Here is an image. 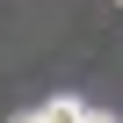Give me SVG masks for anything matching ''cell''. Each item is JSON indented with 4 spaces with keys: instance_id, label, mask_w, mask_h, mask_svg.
<instances>
[{
    "instance_id": "277c9868",
    "label": "cell",
    "mask_w": 123,
    "mask_h": 123,
    "mask_svg": "<svg viewBox=\"0 0 123 123\" xmlns=\"http://www.w3.org/2000/svg\"><path fill=\"white\" fill-rule=\"evenodd\" d=\"M116 7H123V0H116Z\"/></svg>"
},
{
    "instance_id": "7a4b0ae2",
    "label": "cell",
    "mask_w": 123,
    "mask_h": 123,
    "mask_svg": "<svg viewBox=\"0 0 123 123\" xmlns=\"http://www.w3.org/2000/svg\"><path fill=\"white\" fill-rule=\"evenodd\" d=\"M87 123H123V116H109V109H87Z\"/></svg>"
},
{
    "instance_id": "6da1fadb",
    "label": "cell",
    "mask_w": 123,
    "mask_h": 123,
    "mask_svg": "<svg viewBox=\"0 0 123 123\" xmlns=\"http://www.w3.org/2000/svg\"><path fill=\"white\" fill-rule=\"evenodd\" d=\"M36 116H43V123H87V101H80V94H51Z\"/></svg>"
},
{
    "instance_id": "3957f363",
    "label": "cell",
    "mask_w": 123,
    "mask_h": 123,
    "mask_svg": "<svg viewBox=\"0 0 123 123\" xmlns=\"http://www.w3.org/2000/svg\"><path fill=\"white\" fill-rule=\"evenodd\" d=\"M15 123H43V116H15Z\"/></svg>"
}]
</instances>
